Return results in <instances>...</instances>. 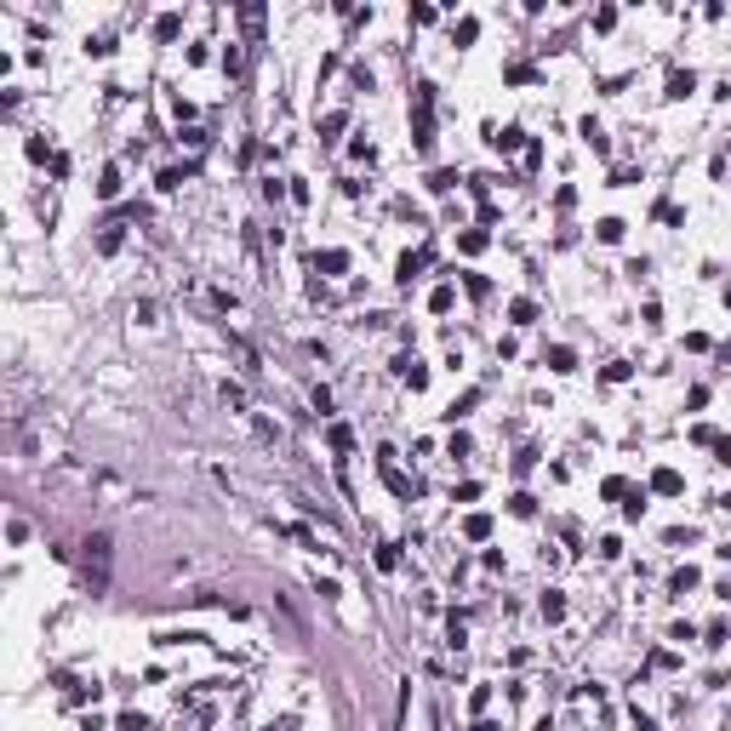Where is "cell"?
Wrapping results in <instances>:
<instances>
[{
  "instance_id": "6da1fadb",
  "label": "cell",
  "mask_w": 731,
  "mask_h": 731,
  "mask_svg": "<svg viewBox=\"0 0 731 731\" xmlns=\"http://www.w3.org/2000/svg\"><path fill=\"white\" fill-rule=\"evenodd\" d=\"M411 143L417 149L435 143V86H417L411 92Z\"/></svg>"
},
{
  "instance_id": "7a4b0ae2",
  "label": "cell",
  "mask_w": 731,
  "mask_h": 731,
  "mask_svg": "<svg viewBox=\"0 0 731 731\" xmlns=\"http://www.w3.org/2000/svg\"><path fill=\"white\" fill-rule=\"evenodd\" d=\"M80 548H86V588L103 594V588H109V548H114V543L98 532V537H86Z\"/></svg>"
},
{
  "instance_id": "3957f363",
  "label": "cell",
  "mask_w": 731,
  "mask_h": 731,
  "mask_svg": "<svg viewBox=\"0 0 731 731\" xmlns=\"http://www.w3.org/2000/svg\"><path fill=\"white\" fill-rule=\"evenodd\" d=\"M652 492H663V497H680V492H685L680 468H657V475H652Z\"/></svg>"
},
{
  "instance_id": "277c9868",
  "label": "cell",
  "mask_w": 731,
  "mask_h": 731,
  "mask_svg": "<svg viewBox=\"0 0 731 731\" xmlns=\"http://www.w3.org/2000/svg\"><path fill=\"white\" fill-rule=\"evenodd\" d=\"M577 132H583V143H588L594 154H612V138H606V132H600V120H583V126H577Z\"/></svg>"
},
{
  "instance_id": "5b68a950",
  "label": "cell",
  "mask_w": 731,
  "mask_h": 731,
  "mask_svg": "<svg viewBox=\"0 0 731 731\" xmlns=\"http://www.w3.org/2000/svg\"><path fill=\"white\" fill-rule=\"evenodd\" d=\"M685 92H697V74H692V69H674V74H669V92H663V98H685Z\"/></svg>"
},
{
  "instance_id": "8992f818",
  "label": "cell",
  "mask_w": 731,
  "mask_h": 731,
  "mask_svg": "<svg viewBox=\"0 0 731 731\" xmlns=\"http://www.w3.org/2000/svg\"><path fill=\"white\" fill-rule=\"evenodd\" d=\"M189 178H195V166H166V171H160V189L171 195V189H183Z\"/></svg>"
},
{
  "instance_id": "52a82bcc",
  "label": "cell",
  "mask_w": 731,
  "mask_h": 731,
  "mask_svg": "<svg viewBox=\"0 0 731 731\" xmlns=\"http://www.w3.org/2000/svg\"><path fill=\"white\" fill-rule=\"evenodd\" d=\"M315 269H326V275H343V269H349V251H337V246H331V251H320V257H315Z\"/></svg>"
},
{
  "instance_id": "ba28073f",
  "label": "cell",
  "mask_w": 731,
  "mask_h": 731,
  "mask_svg": "<svg viewBox=\"0 0 731 731\" xmlns=\"http://www.w3.org/2000/svg\"><path fill=\"white\" fill-rule=\"evenodd\" d=\"M383 486H389L395 497H411V480L400 475V468H395V463H383Z\"/></svg>"
},
{
  "instance_id": "9c48e42d",
  "label": "cell",
  "mask_w": 731,
  "mask_h": 731,
  "mask_svg": "<svg viewBox=\"0 0 731 731\" xmlns=\"http://www.w3.org/2000/svg\"><path fill=\"white\" fill-rule=\"evenodd\" d=\"M508 315H514V326H532V320H537V303H532V297H514Z\"/></svg>"
},
{
  "instance_id": "30bf717a",
  "label": "cell",
  "mask_w": 731,
  "mask_h": 731,
  "mask_svg": "<svg viewBox=\"0 0 731 731\" xmlns=\"http://www.w3.org/2000/svg\"><path fill=\"white\" fill-rule=\"evenodd\" d=\"M520 143H526L520 126H503V132H492V149H520Z\"/></svg>"
},
{
  "instance_id": "8fae6325",
  "label": "cell",
  "mask_w": 731,
  "mask_h": 731,
  "mask_svg": "<svg viewBox=\"0 0 731 731\" xmlns=\"http://www.w3.org/2000/svg\"><path fill=\"white\" fill-rule=\"evenodd\" d=\"M98 195H103V200H114V195H120V166H103V178H98Z\"/></svg>"
},
{
  "instance_id": "7c38bea8",
  "label": "cell",
  "mask_w": 731,
  "mask_h": 731,
  "mask_svg": "<svg viewBox=\"0 0 731 731\" xmlns=\"http://www.w3.org/2000/svg\"><path fill=\"white\" fill-rule=\"evenodd\" d=\"M543 617H548V623H560V617H566V594H554V588H548V594H543Z\"/></svg>"
},
{
  "instance_id": "4fadbf2b",
  "label": "cell",
  "mask_w": 731,
  "mask_h": 731,
  "mask_svg": "<svg viewBox=\"0 0 731 731\" xmlns=\"http://www.w3.org/2000/svg\"><path fill=\"white\" fill-rule=\"evenodd\" d=\"M548 366H554V371H572V366H577V355L566 349V343H554V349H548Z\"/></svg>"
},
{
  "instance_id": "5bb4252c",
  "label": "cell",
  "mask_w": 731,
  "mask_h": 731,
  "mask_svg": "<svg viewBox=\"0 0 731 731\" xmlns=\"http://www.w3.org/2000/svg\"><path fill=\"white\" fill-rule=\"evenodd\" d=\"M463 532L475 537V543H486V537H492V520H486V514H468V520H463Z\"/></svg>"
},
{
  "instance_id": "9a60e30c",
  "label": "cell",
  "mask_w": 731,
  "mask_h": 731,
  "mask_svg": "<svg viewBox=\"0 0 731 731\" xmlns=\"http://www.w3.org/2000/svg\"><path fill=\"white\" fill-rule=\"evenodd\" d=\"M178 29H183V18H178V12H166V18H154V34H160V40H178Z\"/></svg>"
},
{
  "instance_id": "2e32d148",
  "label": "cell",
  "mask_w": 731,
  "mask_h": 731,
  "mask_svg": "<svg viewBox=\"0 0 731 731\" xmlns=\"http://www.w3.org/2000/svg\"><path fill=\"white\" fill-rule=\"evenodd\" d=\"M423 263H428V251H406V257H400V280L423 275Z\"/></svg>"
},
{
  "instance_id": "e0dca14e",
  "label": "cell",
  "mask_w": 731,
  "mask_h": 731,
  "mask_svg": "<svg viewBox=\"0 0 731 731\" xmlns=\"http://www.w3.org/2000/svg\"><path fill=\"white\" fill-rule=\"evenodd\" d=\"M343 126H349V114H343V109H331V114L320 120V138H337V132H343Z\"/></svg>"
},
{
  "instance_id": "ac0fdd59",
  "label": "cell",
  "mask_w": 731,
  "mask_h": 731,
  "mask_svg": "<svg viewBox=\"0 0 731 731\" xmlns=\"http://www.w3.org/2000/svg\"><path fill=\"white\" fill-rule=\"evenodd\" d=\"M508 508L526 520V514H537V497H532V492H514V497H508Z\"/></svg>"
},
{
  "instance_id": "d6986e66",
  "label": "cell",
  "mask_w": 731,
  "mask_h": 731,
  "mask_svg": "<svg viewBox=\"0 0 731 731\" xmlns=\"http://www.w3.org/2000/svg\"><path fill=\"white\" fill-rule=\"evenodd\" d=\"M400 371H406L411 389H423V383H428V366H417V360H400Z\"/></svg>"
},
{
  "instance_id": "ffe728a7",
  "label": "cell",
  "mask_w": 731,
  "mask_h": 731,
  "mask_svg": "<svg viewBox=\"0 0 731 731\" xmlns=\"http://www.w3.org/2000/svg\"><path fill=\"white\" fill-rule=\"evenodd\" d=\"M355 446V435H349V423H331V452H349Z\"/></svg>"
},
{
  "instance_id": "44dd1931",
  "label": "cell",
  "mask_w": 731,
  "mask_h": 731,
  "mask_svg": "<svg viewBox=\"0 0 731 731\" xmlns=\"http://www.w3.org/2000/svg\"><path fill=\"white\" fill-rule=\"evenodd\" d=\"M98 251H120V223H103V235H98Z\"/></svg>"
},
{
  "instance_id": "7402d4cb",
  "label": "cell",
  "mask_w": 731,
  "mask_h": 731,
  "mask_svg": "<svg viewBox=\"0 0 731 731\" xmlns=\"http://www.w3.org/2000/svg\"><path fill=\"white\" fill-rule=\"evenodd\" d=\"M428 189H435V195H452V189H457V171H435V178H428Z\"/></svg>"
},
{
  "instance_id": "603a6c76",
  "label": "cell",
  "mask_w": 731,
  "mask_h": 731,
  "mask_svg": "<svg viewBox=\"0 0 731 731\" xmlns=\"http://www.w3.org/2000/svg\"><path fill=\"white\" fill-rule=\"evenodd\" d=\"M240 23H246V34H257L263 29V6H240Z\"/></svg>"
},
{
  "instance_id": "cb8c5ba5",
  "label": "cell",
  "mask_w": 731,
  "mask_h": 731,
  "mask_svg": "<svg viewBox=\"0 0 731 731\" xmlns=\"http://www.w3.org/2000/svg\"><path fill=\"white\" fill-rule=\"evenodd\" d=\"M669 588H674V594H685V588H697V572H692V566H680V572H674V583H669Z\"/></svg>"
},
{
  "instance_id": "d4e9b609",
  "label": "cell",
  "mask_w": 731,
  "mask_h": 731,
  "mask_svg": "<svg viewBox=\"0 0 731 731\" xmlns=\"http://www.w3.org/2000/svg\"><path fill=\"white\" fill-rule=\"evenodd\" d=\"M377 566H383V572H395V566H400V548H395V543H383V548H377Z\"/></svg>"
},
{
  "instance_id": "484cf974",
  "label": "cell",
  "mask_w": 731,
  "mask_h": 731,
  "mask_svg": "<svg viewBox=\"0 0 731 731\" xmlns=\"http://www.w3.org/2000/svg\"><path fill=\"white\" fill-rule=\"evenodd\" d=\"M428 309H435V315H446V309H452V286H435V297H428Z\"/></svg>"
},
{
  "instance_id": "4316f807",
  "label": "cell",
  "mask_w": 731,
  "mask_h": 731,
  "mask_svg": "<svg viewBox=\"0 0 731 731\" xmlns=\"http://www.w3.org/2000/svg\"><path fill=\"white\" fill-rule=\"evenodd\" d=\"M623 514H628V520H640V514H646V492H628V503H623Z\"/></svg>"
},
{
  "instance_id": "83f0119b",
  "label": "cell",
  "mask_w": 731,
  "mask_h": 731,
  "mask_svg": "<svg viewBox=\"0 0 731 731\" xmlns=\"http://www.w3.org/2000/svg\"><path fill=\"white\" fill-rule=\"evenodd\" d=\"M457 246H463V251H468V257H475V251H486V235H480V229H468V235H463V240H457Z\"/></svg>"
},
{
  "instance_id": "f1b7e54d",
  "label": "cell",
  "mask_w": 731,
  "mask_h": 731,
  "mask_svg": "<svg viewBox=\"0 0 731 731\" xmlns=\"http://www.w3.org/2000/svg\"><path fill=\"white\" fill-rule=\"evenodd\" d=\"M475 34H480V23H475V18H463V23H457V46H468Z\"/></svg>"
},
{
  "instance_id": "f546056e",
  "label": "cell",
  "mask_w": 731,
  "mask_h": 731,
  "mask_svg": "<svg viewBox=\"0 0 731 731\" xmlns=\"http://www.w3.org/2000/svg\"><path fill=\"white\" fill-rule=\"evenodd\" d=\"M120 731H149V720L143 714H120Z\"/></svg>"
},
{
  "instance_id": "4dcf8cb0",
  "label": "cell",
  "mask_w": 731,
  "mask_h": 731,
  "mask_svg": "<svg viewBox=\"0 0 731 731\" xmlns=\"http://www.w3.org/2000/svg\"><path fill=\"white\" fill-rule=\"evenodd\" d=\"M714 457H720V463H731V440H725V435L714 440Z\"/></svg>"
},
{
  "instance_id": "1f68e13d",
  "label": "cell",
  "mask_w": 731,
  "mask_h": 731,
  "mask_svg": "<svg viewBox=\"0 0 731 731\" xmlns=\"http://www.w3.org/2000/svg\"><path fill=\"white\" fill-rule=\"evenodd\" d=\"M634 725H640V731H657V725H652V720H646V714H640V709H634Z\"/></svg>"
},
{
  "instance_id": "d6a6232c",
  "label": "cell",
  "mask_w": 731,
  "mask_h": 731,
  "mask_svg": "<svg viewBox=\"0 0 731 731\" xmlns=\"http://www.w3.org/2000/svg\"><path fill=\"white\" fill-rule=\"evenodd\" d=\"M269 731H297V720H275V725H269Z\"/></svg>"
},
{
  "instance_id": "836d02e7",
  "label": "cell",
  "mask_w": 731,
  "mask_h": 731,
  "mask_svg": "<svg viewBox=\"0 0 731 731\" xmlns=\"http://www.w3.org/2000/svg\"><path fill=\"white\" fill-rule=\"evenodd\" d=\"M725 309H731V286H725Z\"/></svg>"
},
{
  "instance_id": "e575fe53",
  "label": "cell",
  "mask_w": 731,
  "mask_h": 731,
  "mask_svg": "<svg viewBox=\"0 0 731 731\" xmlns=\"http://www.w3.org/2000/svg\"><path fill=\"white\" fill-rule=\"evenodd\" d=\"M720 554H725V560H731V543H725V548H720Z\"/></svg>"
}]
</instances>
